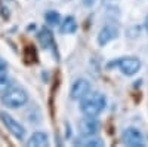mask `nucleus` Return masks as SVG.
<instances>
[{"instance_id": "nucleus-1", "label": "nucleus", "mask_w": 148, "mask_h": 147, "mask_svg": "<svg viewBox=\"0 0 148 147\" xmlns=\"http://www.w3.org/2000/svg\"><path fill=\"white\" fill-rule=\"evenodd\" d=\"M107 100L102 94H92L90 97L86 95L84 98L80 100V110L84 116H93L96 117L102 110L105 108Z\"/></svg>"}, {"instance_id": "nucleus-2", "label": "nucleus", "mask_w": 148, "mask_h": 147, "mask_svg": "<svg viewBox=\"0 0 148 147\" xmlns=\"http://www.w3.org/2000/svg\"><path fill=\"white\" fill-rule=\"evenodd\" d=\"M0 101H2L3 106H6L9 108H18V107H22L24 104H27L28 95L19 86H10L6 92L2 94Z\"/></svg>"}, {"instance_id": "nucleus-3", "label": "nucleus", "mask_w": 148, "mask_h": 147, "mask_svg": "<svg viewBox=\"0 0 148 147\" xmlns=\"http://www.w3.org/2000/svg\"><path fill=\"white\" fill-rule=\"evenodd\" d=\"M0 120L3 122V125L6 126V129L15 138L24 140V137H25V129H24V126L19 124L18 120H15L14 117H12L9 113H6V112H0Z\"/></svg>"}, {"instance_id": "nucleus-4", "label": "nucleus", "mask_w": 148, "mask_h": 147, "mask_svg": "<svg viewBox=\"0 0 148 147\" xmlns=\"http://www.w3.org/2000/svg\"><path fill=\"white\" fill-rule=\"evenodd\" d=\"M119 68L125 76H133L141 70V61L136 57H125L117 61Z\"/></svg>"}, {"instance_id": "nucleus-5", "label": "nucleus", "mask_w": 148, "mask_h": 147, "mask_svg": "<svg viewBox=\"0 0 148 147\" xmlns=\"http://www.w3.org/2000/svg\"><path fill=\"white\" fill-rule=\"evenodd\" d=\"M101 124L99 120L95 119L93 116H84L79 122V132L82 134V137H88V135H95L99 131Z\"/></svg>"}, {"instance_id": "nucleus-6", "label": "nucleus", "mask_w": 148, "mask_h": 147, "mask_svg": "<svg viewBox=\"0 0 148 147\" xmlns=\"http://www.w3.org/2000/svg\"><path fill=\"white\" fill-rule=\"evenodd\" d=\"M121 141L129 147H144L145 146L142 134L136 128L125 129V132H123V135H121Z\"/></svg>"}, {"instance_id": "nucleus-7", "label": "nucleus", "mask_w": 148, "mask_h": 147, "mask_svg": "<svg viewBox=\"0 0 148 147\" xmlns=\"http://www.w3.org/2000/svg\"><path fill=\"white\" fill-rule=\"evenodd\" d=\"M90 92V83L86 79H77L70 88V98L71 100H82Z\"/></svg>"}, {"instance_id": "nucleus-8", "label": "nucleus", "mask_w": 148, "mask_h": 147, "mask_svg": "<svg viewBox=\"0 0 148 147\" xmlns=\"http://www.w3.org/2000/svg\"><path fill=\"white\" fill-rule=\"evenodd\" d=\"M119 34V30L114 26H105L102 27V30L98 34V45L99 46H105L107 43H110L111 40H114Z\"/></svg>"}, {"instance_id": "nucleus-9", "label": "nucleus", "mask_w": 148, "mask_h": 147, "mask_svg": "<svg viewBox=\"0 0 148 147\" xmlns=\"http://www.w3.org/2000/svg\"><path fill=\"white\" fill-rule=\"evenodd\" d=\"M47 143H49V138L46 135V132H34L27 140V146L30 147H46Z\"/></svg>"}, {"instance_id": "nucleus-10", "label": "nucleus", "mask_w": 148, "mask_h": 147, "mask_svg": "<svg viewBox=\"0 0 148 147\" xmlns=\"http://www.w3.org/2000/svg\"><path fill=\"white\" fill-rule=\"evenodd\" d=\"M39 43L43 49H49L53 43V34L47 27H43L39 33Z\"/></svg>"}, {"instance_id": "nucleus-11", "label": "nucleus", "mask_w": 148, "mask_h": 147, "mask_svg": "<svg viewBox=\"0 0 148 147\" xmlns=\"http://www.w3.org/2000/svg\"><path fill=\"white\" fill-rule=\"evenodd\" d=\"M61 33H64V34H71L77 30V22L76 19H74L73 17H65L62 24H61Z\"/></svg>"}, {"instance_id": "nucleus-12", "label": "nucleus", "mask_w": 148, "mask_h": 147, "mask_svg": "<svg viewBox=\"0 0 148 147\" xmlns=\"http://www.w3.org/2000/svg\"><path fill=\"white\" fill-rule=\"evenodd\" d=\"M79 146H86V147H102L104 141L101 138H98L95 135H88V137H83L82 140L76 141Z\"/></svg>"}, {"instance_id": "nucleus-13", "label": "nucleus", "mask_w": 148, "mask_h": 147, "mask_svg": "<svg viewBox=\"0 0 148 147\" xmlns=\"http://www.w3.org/2000/svg\"><path fill=\"white\" fill-rule=\"evenodd\" d=\"M45 21H46L47 26L55 27V26H58V24L61 22V15L58 14L56 10H47L45 14Z\"/></svg>"}, {"instance_id": "nucleus-14", "label": "nucleus", "mask_w": 148, "mask_h": 147, "mask_svg": "<svg viewBox=\"0 0 148 147\" xmlns=\"http://www.w3.org/2000/svg\"><path fill=\"white\" fill-rule=\"evenodd\" d=\"M10 86H12V85H10V79L6 75V71H0V94L6 92Z\"/></svg>"}, {"instance_id": "nucleus-15", "label": "nucleus", "mask_w": 148, "mask_h": 147, "mask_svg": "<svg viewBox=\"0 0 148 147\" xmlns=\"http://www.w3.org/2000/svg\"><path fill=\"white\" fill-rule=\"evenodd\" d=\"M6 68H8V64H6V61L0 58V71H6Z\"/></svg>"}, {"instance_id": "nucleus-16", "label": "nucleus", "mask_w": 148, "mask_h": 147, "mask_svg": "<svg viewBox=\"0 0 148 147\" xmlns=\"http://www.w3.org/2000/svg\"><path fill=\"white\" fill-rule=\"evenodd\" d=\"M82 2H83V5L84 6H88V8H90L93 3H95V0H82Z\"/></svg>"}, {"instance_id": "nucleus-17", "label": "nucleus", "mask_w": 148, "mask_h": 147, "mask_svg": "<svg viewBox=\"0 0 148 147\" xmlns=\"http://www.w3.org/2000/svg\"><path fill=\"white\" fill-rule=\"evenodd\" d=\"M144 28L148 31V15H147V18H145V21H144Z\"/></svg>"}]
</instances>
